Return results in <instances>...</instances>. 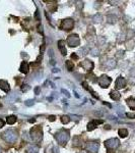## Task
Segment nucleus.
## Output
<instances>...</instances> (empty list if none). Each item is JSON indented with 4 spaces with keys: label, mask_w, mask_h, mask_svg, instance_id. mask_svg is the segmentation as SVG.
<instances>
[{
    "label": "nucleus",
    "mask_w": 135,
    "mask_h": 153,
    "mask_svg": "<svg viewBox=\"0 0 135 153\" xmlns=\"http://www.w3.org/2000/svg\"><path fill=\"white\" fill-rule=\"evenodd\" d=\"M61 121H62V122L63 123H68L69 122H70V119H69V116H67V115H63L62 117H61Z\"/></svg>",
    "instance_id": "obj_23"
},
{
    "label": "nucleus",
    "mask_w": 135,
    "mask_h": 153,
    "mask_svg": "<svg viewBox=\"0 0 135 153\" xmlns=\"http://www.w3.org/2000/svg\"><path fill=\"white\" fill-rule=\"evenodd\" d=\"M0 153H1V149H0Z\"/></svg>",
    "instance_id": "obj_34"
},
{
    "label": "nucleus",
    "mask_w": 135,
    "mask_h": 153,
    "mask_svg": "<svg viewBox=\"0 0 135 153\" xmlns=\"http://www.w3.org/2000/svg\"><path fill=\"white\" fill-rule=\"evenodd\" d=\"M118 133H119V136H120L121 138H125V137H127V135H128V131H127L126 129H120Z\"/></svg>",
    "instance_id": "obj_21"
},
{
    "label": "nucleus",
    "mask_w": 135,
    "mask_h": 153,
    "mask_svg": "<svg viewBox=\"0 0 135 153\" xmlns=\"http://www.w3.org/2000/svg\"><path fill=\"white\" fill-rule=\"evenodd\" d=\"M2 138L8 143H14L17 139V133L13 130H6L2 134Z\"/></svg>",
    "instance_id": "obj_1"
},
{
    "label": "nucleus",
    "mask_w": 135,
    "mask_h": 153,
    "mask_svg": "<svg viewBox=\"0 0 135 153\" xmlns=\"http://www.w3.org/2000/svg\"><path fill=\"white\" fill-rule=\"evenodd\" d=\"M23 86H24V87H22V91H23V92H25V91H28V90L30 89V87H29L28 85H23Z\"/></svg>",
    "instance_id": "obj_26"
},
{
    "label": "nucleus",
    "mask_w": 135,
    "mask_h": 153,
    "mask_svg": "<svg viewBox=\"0 0 135 153\" xmlns=\"http://www.w3.org/2000/svg\"><path fill=\"white\" fill-rule=\"evenodd\" d=\"M73 26H74V20L72 18H66L64 20H62L61 23V29L65 30V31H70L71 29H73Z\"/></svg>",
    "instance_id": "obj_7"
},
{
    "label": "nucleus",
    "mask_w": 135,
    "mask_h": 153,
    "mask_svg": "<svg viewBox=\"0 0 135 153\" xmlns=\"http://www.w3.org/2000/svg\"><path fill=\"white\" fill-rule=\"evenodd\" d=\"M42 129L40 128V127H36V128H34L31 130V138L33 139V141H40L42 139Z\"/></svg>",
    "instance_id": "obj_4"
},
{
    "label": "nucleus",
    "mask_w": 135,
    "mask_h": 153,
    "mask_svg": "<svg viewBox=\"0 0 135 153\" xmlns=\"http://www.w3.org/2000/svg\"><path fill=\"white\" fill-rule=\"evenodd\" d=\"M16 119L17 117L15 115H9V116H7V119H6V122H7V123H9V124H13L16 122Z\"/></svg>",
    "instance_id": "obj_19"
},
{
    "label": "nucleus",
    "mask_w": 135,
    "mask_h": 153,
    "mask_svg": "<svg viewBox=\"0 0 135 153\" xmlns=\"http://www.w3.org/2000/svg\"><path fill=\"white\" fill-rule=\"evenodd\" d=\"M0 89H2L4 92H8L10 90L9 84L4 80H0Z\"/></svg>",
    "instance_id": "obj_12"
},
{
    "label": "nucleus",
    "mask_w": 135,
    "mask_h": 153,
    "mask_svg": "<svg viewBox=\"0 0 135 153\" xmlns=\"http://www.w3.org/2000/svg\"><path fill=\"white\" fill-rule=\"evenodd\" d=\"M119 145H120V141L118 140V139L116 138H112V139H109V140H107L105 142V146L108 148V149H116L119 147Z\"/></svg>",
    "instance_id": "obj_6"
},
{
    "label": "nucleus",
    "mask_w": 135,
    "mask_h": 153,
    "mask_svg": "<svg viewBox=\"0 0 135 153\" xmlns=\"http://www.w3.org/2000/svg\"><path fill=\"white\" fill-rule=\"evenodd\" d=\"M25 104H26V105H28V106H30V105H33V104H34V100H28V101L25 102Z\"/></svg>",
    "instance_id": "obj_27"
},
{
    "label": "nucleus",
    "mask_w": 135,
    "mask_h": 153,
    "mask_svg": "<svg viewBox=\"0 0 135 153\" xmlns=\"http://www.w3.org/2000/svg\"><path fill=\"white\" fill-rule=\"evenodd\" d=\"M103 122H104V121H101V120H99V121L94 120V121L89 122V124H87V131H92L93 129H96V127L98 126V124L103 123Z\"/></svg>",
    "instance_id": "obj_11"
},
{
    "label": "nucleus",
    "mask_w": 135,
    "mask_h": 153,
    "mask_svg": "<svg viewBox=\"0 0 135 153\" xmlns=\"http://www.w3.org/2000/svg\"><path fill=\"white\" fill-rule=\"evenodd\" d=\"M39 150H40L39 146H37V145H32V146H30V147L28 148V150H26V153H38Z\"/></svg>",
    "instance_id": "obj_15"
},
{
    "label": "nucleus",
    "mask_w": 135,
    "mask_h": 153,
    "mask_svg": "<svg viewBox=\"0 0 135 153\" xmlns=\"http://www.w3.org/2000/svg\"><path fill=\"white\" fill-rule=\"evenodd\" d=\"M21 72L22 73H23V74H28L29 73V64H28V62H25V61H23V62H22V64H21Z\"/></svg>",
    "instance_id": "obj_14"
},
{
    "label": "nucleus",
    "mask_w": 135,
    "mask_h": 153,
    "mask_svg": "<svg viewBox=\"0 0 135 153\" xmlns=\"http://www.w3.org/2000/svg\"><path fill=\"white\" fill-rule=\"evenodd\" d=\"M4 126V122L1 120V119H0V128H2Z\"/></svg>",
    "instance_id": "obj_30"
},
{
    "label": "nucleus",
    "mask_w": 135,
    "mask_h": 153,
    "mask_svg": "<svg viewBox=\"0 0 135 153\" xmlns=\"http://www.w3.org/2000/svg\"><path fill=\"white\" fill-rule=\"evenodd\" d=\"M105 66L108 67V68H110V69H112V68H114L115 66H116V61H115L114 59H109L105 63Z\"/></svg>",
    "instance_id": "obj_17"
},
{
    "label": "nucleus",
    "mask_w": 135,
    "mask_h": 153,
    "mask_svg": "<svg viewBox=\"0 0 135 153\" xmlns=\"http://www.w3.org/2000/svg\"><path fill=\"white\" fill-rule=\"evenodd\" d=\"M80 66L81 67H83L85 71H91V69L93 68V62L92 61H90V60H89V59H85V60H83L81 63H80Z\"/></svg>",
    "instance_id": "obj_9"
},
{
    "label": "nucleus",
    "mask_w": 135,
    "mask_h": 153,
    "mask_svg": "<svg viewBox=\"0 0 135 153\" xmlns=\"http://www.w3.org/2000/svg\"><path fill=\"white\" fill-rule=\"evenodd\" d=\"M115 85H116V88L117 89H123L126 86V80L123 78V76H119V78L116 80Z\"/></svg>",
    "instance_id": "obj_10"
},
{
    "label": "nucleus",
    "mask_w": 135,
    "mask_h": 153,
    "mask_svg": "<svg viewBox=\"0 0 135 153\" xmlns=\"http://www.w3.org/2000/svg\"><path fill=\"white\" fill-rule=\"evenodd\" d=\"M82 86H83V88H84V89L89 90V91H90V93H91V94H92L94 97H97V98H98V94H97L96 92H94V91H93V90H92L90 87H89V85H87V83H86V82H83V83H82Z\"/></svg>",
    "instance_id": "obj_18"
},
{
    "label": "nucleus",
    "mask_w": 135,
    "mask_h": 153,
    "mask_svg": "<svg viewBox=\"0 0 135 153\" xmlns=\"http://www.w3.org/2000/svg\"><path fill=\"white\" fill-rule=\"evenodd\" d=\"M111 82H112V79L110 78V76H106V75L101 76L99 78V80H98L99 85L102 88H108V87H109V85L111 84Z\"/></svg>",
    "instance_id": "obj_5"
},
{
    "label": "nucleus",
    "mask_w": 135,
    "mask_h": 153,
    "mask_svg": "<svg viewBox=\"0 0 135 153\" xmlns=\"http://www.w3.org/2000/svg\"><path fill=\"white\" fill-rule=\"evenodd\" d=\"M127 103L131 109H135V98H129L127 100Z\"/></svg>",
    "instance_id": "obj_20"
},
{
    "label": "nucleus",
    "mask_w": 135,
    "mask_h": 153,
    "mask_svg": "<svg viewBox=\"0 0 135 153\" xmlns=\"http://www.w3.org/2000/svg\"><path fill=\"white\" fill-rule=\"evenodd\" d=\"M62 92H63V93H64V94L66 95V97H70L69 93H68V92H67V91H66V90H64V89H63V90H62Z\"/></svg>",
    "instance_id": "obj_28"
},
{
    "label": "nucleus",
    "mask_w": 135,
    "mask_h": 153,
    "mask_svg": "<svg viewBox=\"0 0 135 153\" xmlns=\"http://www.w3.org/2000/svg\"><path fill=\"white\" fill-rule=\"evenodd\" d=\"M54 120H55V116H53V115H51V116H50V121H51V122H53Z\"/></svg>",
    "instance_id": "obj_32"
},
{
    "label": "nucleus",
    "mask_w": 135,
    "mask_h": 153,
    "mask_svg": "<svg viewBox=\"0 0 135 153\" xmlns=\"http://www.w3.org/2000/svg\"><path fill=\"white\" fill-rule=\"evenodd\" d=\"M58 48H59V50L61 51V53L63 55H66V48H65V43H64L63 40L58 41Z\"/></svg>",
    "instance_id": "obj_13"
},
{
    "label": "nucleus",
    "mask_w": 135,
    "mask_h": 153,
    "mask_svg": "<svg viewBox=\"0 0 135 153\" xmlns=\"http://www.w3.org/2000/svg\"><path fill=\"white\" fill-rule=\"evenodd\" d=\"M71 58H73V59H78V56L76 54H72L71 55Z\"/></svg>",
    "instance_id": "obj_29"
},
{
    "label": "nucleus",
    "mask_w": 135,
    "mask_h": 153,
    "mask_svg": "<svg viewBox=\"0 0 135 153\" xmlns=\"http://www.w3.org/2000/svg\"><path fill=\"white\" fill-rule=\"evenodd\" d=\"M100 19H102V16H101L100 15H96V16L93 17V20H94V22H101Z\"/></svg>",
    "instance_id": "obj_24"
},
{
    "label": "nucleus",
    "mask_w": 135,
    "mask_h": 153,
    "mask_svg": "<svg viewBox=\"0 0 135 153\" xmlns=\"http://www.w3.org/2000/svg\"><path fill=\"white\" fill-rule=\"evenodd\" d=\"M66 67H67V69H68V71H72L73 67H74V65H73V63H72V61L67 60V61H66Z\"/></svg>",
    "instance_id": "obj_22"
},
{
    "label": "nucleus",
    "mask_w": 135,
    "mask_h": 153,
    "mask_svg": "<svg viewBox=\"0 0 135 153\" xmlns=\"http://www.w3.org/2000/svg\"><path fill=\"white\" fill-rule=\"evenodd\" d=\"M67 44L70 47H76L80 44V39L77 34H72L69 35L68 38H67Z\"/></svg>",
    "instance_id": "obj_3"
},
{
    "label": "nucleus",
    "mask_w": 135,
    "mask_h": 153,
    "mask_svg": "<svg viewBox=\"0 0 135 153\" xmlns=\"http://www.w3.org/2000/svg\"><path fill=\"white\" fill-rule=\"evenodd\" d=\"M86 150L89 153H97L99 150V143L97 142H89L86 144Z\"/></svg>",
    "instance_id": "obj_8"
},
{
    "label": "nucleus",
    "mask_w": 135,
    "mask_h": 153,
    "mask_svg": "<svg viewBox=\"0 0 135 153\" xmlns=\"http://www.w3.org/2000/svg\"><path fill=\"white\" fill-rule=\"evenodd\" d=\"M126 115H127L128 117H135V115H134L133 113H127Z\"/></svg>",
    "instance_id": "obj_31"
},
{
    "label": "nucleus",
    "mask_w": 135,
    "mask_h": 153,
    "mask_svg": "<svg viewBox=\"0 0 135 153\" xmlns=\"http://www.w3.org/2000/svg\"><path fill=\"white\" fill-rule=\"evenodd\" d=\"M56 140L60 145H65L69 140V132L68 131H60L59 133L56 134Z\"/></svg>",
    "instance_id": "obj_2"
},
{
    "label": "nucleus",
    "mask_w": 135,
    "mask_h": 153,
    "mask_svg": "<svg viewBox=\"0 0 135 153\" xmlns=\"http://www.w3.org/2000/svg\"><path fill=\"white\" fill-rule=\"evenodd\" d=\"M110 97H111L113 100H119L121 95H120V93L118 91H116V90H113V91L110 93Z\"/></svg>",
    "instance_id": "obj_16"
},
{
    "label": "nucleus",
    "mask_w": 135,
    "mask_h": 153,
    "mask_svg": "<svg viewBox=\"0 0 135 153\" xmlns=\"http://www.w3.org/2000/svg\"><path fill=\"white\" fill-rule=\"evenodd\" d=\"M39 91H40V89H39V88H36V90H35L36 94H39Z\"/></svg>",
    "instance_id": "obj_33"
},
{
    "label": "nucleus",
    "mask_w": 135,
    "mask_h": 153,
    "mask_svg": "<svg viewBox=\"0 0 135 153\" xmlns=\"http://www.w3.org/2000/svg\"><path fill=\"white\" fill-rule=\"evenodd\" d=\"M91 54H92V55H94V56H96V55H99V50L94 48L93 50H91Z\"/></svg>",
    "instance_id": "obj_25"
}]
</instances>
